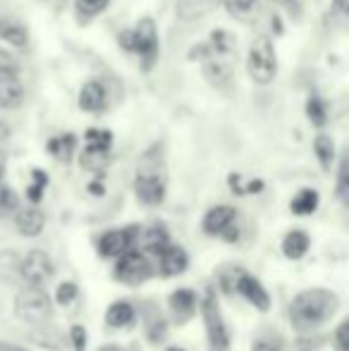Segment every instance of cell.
I'll list each match as a JSON object with an SVG mask.
<instances>
[{
	"label": "cell",
	"instance_id": "7c38bea8",
	"mask_svg": "<svg viewBox=\"0 0 349 351\" xmlns=\"http://www.w3.org/2000/svg\"><path fill=\"white\" fill-rule=\"evenodd\" d=\"M237 294L242 296V299H247L254 308H258V311L270 308V296H268V291H265V287L254 278V275H249L247 270H244L242 278L237 282Z\"/></svg>",
	"mask_w": 349,
	"mask_h": 351
},
{
	"label": "cell",
	"instance_id": "f6af8a7d",
	"mask_svg": "<svg viewBox=\"0 0 349 351\" xmlns=\"http://www.w3.org/2000/svg\"><path fill=\"white\" fill-rule=\"evenodd\" d=\"M5 170H8V158H5V153L0 151V180L5 177Z\"/></svg>",
	"mask_w": 349,
	"mask_h": 351
},
{
	"label": "cell",
	"instance_id": "1f68e13d",
	"mask_svg": "<svg viewBox=\"0 0 349 351\" xmlns=\"http://www.w3.org/2000/svg\"><path fill=\"white\" fill-rule=\"evenodd\" d=\"M244 270L239 268V265H228V268L220 270L218 280H220V287H223V291H228V294H237V282L242 278Z\"/></svg>",
	"mask_w": 349,
	"mask_h": 351
},
{
	"label": "cell",
	"instance_id": "3957f363",
	"mask_svg": "<svg viewBox=\"0 0 349 351\" xmlns=\"http://www.w3.org/2000/svg\"><path fill=\"white\" fill-rule=\"evenodd\" d=\"M247 72L258 86H268L278 74V53L268 36H256L249 46Z\"/></svg>",
	"mask_w": 349,
	"mask_h": 351
},
{
	"label": "cell",
	"instance_id": "bcb514c9",
	"mask_svg": "<svg viewBox=\"0 0 349 351\" xmlns=\"http://www.w3.org/2000/svg\"><path fill=\"white\" fill-rule=\"evenodd\" d=\"M270 3H278V5H287V3H292V0H270Z\"/></svg>",
	"mask_w": 349,
	"mask_h": 351
},
{
	"label": "cell",
	"instance_id": "8d00e7d4",
	"mask_svg": "<svg viewBox=\"0 0 349 351\" xmlns=\"http://www.w3.org/2000/svg\"><path fill=\"white\" fill-rule=\"evenodd\" d=\"M333 344H335V351H349V318L337 325L335 335H333Z\"/></svg>",
	"mask_w": 349,
	"mask_h": 351
},
{
	"label": "cell",
	"instance_id": "2e32d148",
	"mask_svg": "<svg viewBox=\"0 0 349 351\" xmlns=\"http://www.w3.org/2000/svg\"><path fill=\"white\" fill-rule=\"evenodd\" d=\"M24 101V86L19 82V74H0V108L14 110Z\"/></svg>",
	"mask_w": 349,
	"mask_h": 351
},
{
	"label": "cell",
	"instance_id": "7a4b0ae2",
	"mask_svg": "<svg viewBox=\"0 0 349 351\" xmlns=\"http://www.w3.org/2000/svg\"><path fill=\"white\" fill-rule=\"evenodd\" d=\"M168 189V172H165L163 148L156 143L141 156L134 177V194L144 206H160Z\"/></svg>",
	"mask_w": 349,
	"mask_h": 351
},
{
	"label": "cell",
	"instance_id": "5bb4252c",
	"mask_svg": "<svg viewBox=\"0 0 349 351\" xmlns=\"http://www.w3.org/2000/svg\"><path fill=\"white\" fill-rule=\"evenodd\" d=\"M14 227H17L19 234L24 237H38L46 227V215H43L41 208L36 206H29V208H19L17 215H14Z\"/></svg>",
	"mask_w": 349,
	"mask_h": 351
},
{
	"label": "cell",
	"instance_id": "e575fe53",
	"mask_svg": "<svg viewBox=\"0 0 349 351\" xmlns=\"http://www.w3.org/2000/svg\"><path fill=\"white\" fill-rule=\"evenodd\" d=\"M77 294H80V289H77L75 282H62V285H58L56 301H58L60 306H70L72 301L77 299Z\"/></svg>",
	"mask_w": 349,
	"mask_h": 351
},
{
	"label": "cell",
	"instance_id": "603a6c76",
	"mask_svg": "<svg viewBox=\"0 0 349 351\" xmlns=\"http://www.w3.org/2000/svg\"><path fill=\"white\" fill-rule=\"evenodd\" d=\"M80 165L84 167V170L93 172V175H101V172L110 165V151L86 146L84 151L80 153Z\"/></svg>",
	"mask_w": 349,
	"mask_h": 351
},
{
	"label": "cell",
	"instance_id": "b9f144b4",
	"mask_svg": "<svg viewBox=\"0 0 349 351\" xmlns=\"http://www.w3.org/2000/svg\"><path fill=\"white\" fill-rule=\"evenodd\" d=\"M252 351H280V349L273 342H268V339H258V342L252 344Z\"/></svg>",
	"mask_w": 349,
	"mask_h": 351
},
{
	"label": "cell",
	"instance_id": "ac0fdd59",
	"mask_svg": "<svg viewBox=\"0 0 349 351\" xmlns=\"http://www.w3.org/2000/svg\"><path fill=\"white\" fill-rule=\"evenodd\" d=\"M0 38L12 48H27L29 32L22 22L12 17H0Z\"/></svg>",
	"mask_w": 349,
	"mask_h": 351
},
{
	"label": "cell",
	"instance_id": "cb8c5ba5",
	"mask_svg": "<svg viewBox=\"0 0 349 351\" xmlns=\"http://www.w3.org/2000/svg\"><path fill=\"white\" fill-rule=\"evenodd\" d=\"M318 201H321V196H318L316 189H302L294 194L292 204H289V210H292L294 215H311V213H316L318 208Z\"/></svg>",
	"mask_w": 349,
	"mask_h": 351
},
{
	"label": "cell",
	"instance_id": "f35d334b",
	"mask_svg": "<svg viewBox=\"0 0 349 351\" xmlns=\"http://www.w3.org/2000/svg\"><path fill=\"white\" fill-rule=\"evenodd\" d=\"M117 43L125 53H134L136 56V36H134V29H122L117 34Z\"/></svg>",
	"mask_w": 349,
	"mask_h": 351
},
{
	"label": "cell",
	"instance_id": "f546056e",
	"mask_svg": "<svg viewBox=\"0 0 349 351\" xmlns=\"http://www.w3.org/2000/svg\"><path fill=\"white\" fill-rule=\"evenodd\" d=\"M223 5L234 19H249L256 12L258 0H223Z\"/></svg>",
	"mask_w": 349,
	"mask_h": 351
},
{
	"label": "cell",
	"instance_id": "52a82bcc",
	"mask_svg": "<svg viewBox=\"0 0 349 351\" xmlns=\"http://www.w3.org/2000/svg\"><path fill=\"white\" fill-rule=\"evenodd\" d=\"M136 36V56L141 58V70L149 72L154 70L156 60H158V27H156L154 17H141L134 27Z\"/></svg>",
	"mask_w": 349,
	"mask_h": 351
},
{
	"label": "cell",
	"instance_id": "5b68a950",
	"mask_svg": "<svg viewBox=\"0 0 349 351\" xmlns=\"http://www.w3.org/2000/svg\"><path fill=\"white\" fill-rule=\"evenodd\" d=\"M201 315H204L208 349L210 351H230V335H228V328H225L223 313H220V304H218V296H215V289H208L204 299H201Z\"/></svg>",
	"mask_w": 349,
	"mask_h": 351
},
{
	"label": "cell",
	"instance_id": "4dcf8cb0",
	"mask_svg": "<svg viewBox=\"0 0 349 351\" xmlns=\"http://www.w3.org/2000/svg\"><path fill=\"white\" fill-rule=\"evenodd\" d=\"M22 268V258L14 251H0V280H12Z\"/></svg>",
	"mask_w": 349,
	"mask_h": 351
},
{
	"label": "cell",
	"instance_id": "6da1fadb",
	"mask_svg": "<svg viewBox=\"0 0 349 351\" xmlns=\"http://www.w3.org/2000/svg\"><path fill=\"white\" fill-rule=\"evenodd\" d=\"M337 308H340V299L335 291L313 287L294 296L289 304V318L297 330H316L326 325L337 313Z\"/></svg>",
	"mask_w": 349,
	"mask_h": 351
},
{
	"label": "cell",
	"instance_id": "f1b7e54d",
	"mask_svg": "<svg viewBox=\"0 0 349 351\" xmlns=\"http://www.w3.org/2000/svg\"><path fill=\"white\" fill-rule=\"evenodd\" d=\"M46 186H48V175H46V172H43V170H32V184H29V189H27L29 204H34V206L41 204Z\"/></svg>",
	"mask_w": 349,
	"mask_h": 351
},
{
	"label": "cell",
	"instance_id": "60d3db41",
	"mask_svg": "<svg viewBox=\"0 0 349 351\" xmlns=\"http://www.w3.org/2000/svg\"><path fill=\"white\" fill-rule=\"evenodd\" d=\"M220 237H223L225 241H230V244H234V241L239 239V230H237V222H232V225H230L228 230H225V232H223V234H220Z\"/></svg>",
	"mask_w": 349,
	"mask_h": 351
},
{
	"label": "cell",
	"instance_id": "d4e9b609",
	"mask_svg": "<svg viewBox=\"0 0 349 351\" xmlns=\"http://www.w3.org/2000/svg\"><path fill=\"white\" fill-rule=\"evenodd\" d=\"M335 194L342 206H349V146L345 148L337 165V182H335Z\"/></svg>",
	"mask_w": 349,
	"mask_h": 351
},
{
	"label": "cell",
	"instance_id": "d6a6232c",
	"mask_svg": "<svg viewBox=\"0 0 349 351\" xmlns=\"http://www.w3.org/2000/svg\"><path fill=\"white\" fill-rule=\"evenodd\" d=\"M84 139H86V146L103 148V151H110V146H112V132H108V130H86Z\"/></svg>",
	"mask_w": 349,
	"mask_h": 351
},
{
	"label": "cell",
	"instance_id": "277c9868",
	"mask_svg": "<svg viewBox=\"0 0 349 351\" xmlns=\"http://www.w3.org/2000/svg\"><path fill=\"white\" fill-rule=\"evenodd\" d=\"M53 313V301L38 285H27L14 299V315L24 323H46Z\"/></svg>",
	"mask_w": 349,
	"mask_h": 351
},
{
	"label": "cell",
	"instance_id": "836d02e7",
	"mask_svg": "<svg viewBox=\"0 0 349 351\" xmlns=\"http://www.w3.org/2000/svg\"><path fill=\"white\" fill-rule=\"evenodd\" d=\"M17 210H19L17 194L0 180V215H8V213H17Z\"/></svg>",
	"mask_w": 349,
	"mask_h": 351
},
{
	"label": "cell",
	"instance_id": "44dd1931",
	"mask_svg": "<svg viewBox=\"0 0 349 351\" xmlns=\"http://www.w3.org/2000/svg\"><path fill=\"white\" fill-rule=\"evenodd\" d=\"M46 151L51 153L56 160L60 162H70L72 156L77 151V134H60V136H53L46 143Z\"/></svg>",
	"mask_w": 349,
	"mask_h": 351
},
{
	"label": "cell",
	"instance_id": "8fae6325",
	"mask_svg": "<svg viewBox=\"0 0 349 351\" xmlns=\"http://www.w3.org/2000/svg\"><path fill=\"white\" fill-rule=\"evenodd\" d=\"M223 5V0H177L175 14L180 22H199L213 14Z\"/></svg>",
	"mask_w": 349,
	"mask_h": 351
},
{
	"label": "cell",
	"instance_id": "4fadbf2b",
	"mask_svg": "<svg viewBox=\"0 0 349 351\" xmlns=\"http://www.w3.org/2000/svg\"><path fill=\"white\" fill-rule=\"evenodd\" d=\"M234 217H237V210H234L232 206H213V208L204 215V220H201V230L210 237H220L232 225Z\"/></svg>",
	"mask_w": 349,
	"mask_h": 351
},
{
	"label": "cell",
	"instance_id": "74e56055",
	"mask_svg": "<svg viewBox=\"0 0 349 351\" xmlns=\"http://www.w3.org/2000/svg\"><path fill=\"white\" fill-rule=\"evenodd\" d=\"M0 74H19L17 58L5 48H0Z\"/></svg>",
	"mask_w": 349,
	"mask_h": 351
},
{
	"label": "cell",
	"instance_id": "ee69618b",
	"mask_svg": "<svg viewBox=\"0 0 349 351\" xmlns=\"http://www.w3.org/2000/svg\"><path fill=\"white\" fill-rule=\"evenodd\" d=\"M8 139H10V127L5 125L3 120H0V143H5Z\"/></svg>",
	"mask_w": 349,
	"mask_h": 351
},
{
	"label": "cell",
	"instance_id": "9a60e30c",
	"mask_svg": "<svg viewBox=\"0 0 349 351\" xmlns=\"http://www.w3.org/2000/svg\"><path fill=\"white\" fill-rule=\"evenodd\" d=\"M168 306L173 311V315L177 318V323H184L186 318H191L199 306V296H196L194 289H175L173 294L168 296Z\"/></svg>",
	"mask_w": 349,
	"mask_h": 351
},
{
	"label": "cell",
	"instance_id": "ab89813d",
	"mask_svg": "<svg viewBox=\"0 0 349 351\" xmlns=\"http://www.w3.org/2000/svg\"><path fill=\"white\" fill-rule=\"evenodd\" d=\"M70 342L75 351H86V330L82 325H72L70 328Z\"/></svg>",
	"mask_w": 349,
	"mask_h": 351
},
{
	"label": "cell",
	"instance_id": "83f0119b",
	"mask_svg": "<svg viewBox=\"0 0 349 351\" xmlns=\"http://www.w3.org/2000/svg\"><path fill=\"white\" fill-rule=\"evenodd\" d=\"M306 115L309 120H311L313 127H326L328 122V108L326 103H323L321 96H311L306 101Z\"/></svg>",
	"mask_w": 349,
	"mask_h": 351
},
{
	"label": "cell",
	"instance_id": "d6986e66",
	"mask_svg": "<svg viewBox=\"0 0 349 351\" xmlns=\"http://www.w3.org/2000/svg\"><path fill=\"white\" fill-rule=\"evenodd\" d=\"M170 244H173V241H170L168 230H165V227H160V225L146 230V234L141 237V249H144V254L146 256H156V258H160V256H163V251L168 249Z\"/></svg>",
	"mask_w": 349,
	"mask_h": 351
},
{
	"label": "cell",
	"instance_id": "4316f807",
	"mask_svg": "<svg viewBox=\"0 0 349 351\" xmlns=\"http://www.w3.org/2000/svg\"><path fill=\"white\" fill-rule=\"evenodd\" d=\"M108 5H110V0H75V14L80 22H88V19L106 12Z\"/></svg>",
	"mask_w": 349,
	"mask_h": 351
},
{
	"label": "cell",
	"instance_id": "7402d4cb",
	"mask_svg": "<svg viewBox=\"0 0 349 351\" xmlns=\"http://www.w3.org/2000/svg\"><path fill=\"white\" fill-rule=\"evenodd\" d=\"M134 318H136L134 306L127 304V301H117V304L108 306L106 311V325H110V328H130L134 323Z\"/></svg>",
	"mask_w": 349,
	"mask_h": 351
},
{
	"label": "cell",
	"instance_id": "ba28073f",
	"mask_svg": "<svg viewBox=\"0 0 349 351\" xmlns=\"http://www.w3.org/2000/svg\"><path fill=\"white\" fill-rule=\"evenodd\" d=\"M139 237V227H120V230H108L106 234L98 237V254L103 258H120L130 249H134V241Z\"/></svg>",
	"mask_w": 349,
	"mask_h": 351
},
{
	"label": "cell",
	"instance_id": "7dc6e473",
	"mask_svg": "<svg viewBox=\"0 0 349 351\" xmlns=\"http://www.w3.org/2000/svg\"><path fill=\"white\" fill-rule=\"evenodd\" d=\"M168 351H184V349H182V347H170Z\"/></svg>",
	"mask_w": 349,
	"mask_h": 351
},
{
	"label": "cell",
	"instance_id": "d590c367",
	"mask_svg": "<svg viewBox=\"0 0 349 351\" xmlns=\"http://www.w3.org/2000/svg\"><path fill=\"white\" fill-rule=\"evenodd\" d=\"M330 17L340 22L342 27H349V0H333Z\"/></svg>",
	"mask_w": 349,
	"mask_h": 351
},
{
	"label": "cell",
	"instance_id": "30bf717a",
	"mask_svg": "<svg viewBox=\"0 0 349 351\" xmlns=\"http://www.w3.org/2000/svg\"><path fill=\"white\" fill-rule=\"evenodd\" d=\"M80 108L88 115H101L108 108V91L101 79H88L80 91Z\"/></svg>",
	"mask_w": 349,
	"mask_h": 351
},
{
	"label": "cell",
	"instance_id": "ffe728a7",
	"mask_svg": "<svg viewBox=\"0 0 349 351\" xmlns=\"http://www.w3.org/2000/svg\"><path fill=\"white\" fill-rule=\"evenodd\" d=\"M309 246H311V239L304 230H292L285 234L282 239V254L292 261H299L309 254Z\"/></svg>",
	"mask_w": 349,
	"mask_h": 351
},
{
	"label": "cell",
	"instance_id": "484cf974",
	"mask_svg": "<svg viewBox=\"0 0 349 351\" xmlns=\"http://www.w3.org/2000/svg\"><path fill=\"white\" fill-rule=\"evenodd\" d=\"M313 153H316L318 162H321L323 170H330L333 160H335V143L328 134H318L313 139Z\"/></svg>",
	"mask_w": 349,
	"mask_h": 351
},
{
	"label": "cell",
	"instance_id": "8992f818",
	"mask_svg": "<svg viewBox=\"0 0 349 351\" xmlns=\"http://www.w3.org/2000/svg\"><path fill=\"white\" fill-rule=\"evenodd\" d=\"M151 275H154V268H151V261L144 251L130 249L127 254H122L115 263V280L122 282V285L136 287L149 280Z\"/></svg>",
	"mask_w": 349,
	"mask_h": 351
},
{
	"label": "cell",
	"instance_id": "7bdbcfd3",
	"mask_svg": "<svg viewBox=\"0 0 349 351\" xmlns=\"http://www.w3.org/2000/svg\"><path fill=\"white\" fill-rule=\"evenodd\" d=\"M88 194L103 196V194H106V189H103V184H101V182H91V184H88Z\"/></svg>",
	"mask_w": 349,
	"mask_h": 351
},
{
	"label": "cell",
	"instance_id": "9c48e42d",
	"mask_svg": "<svg viewBox=\"0 0 349 351\" xmlns=\"http://www.w3.org/2000/svg\"><path fill=\"white\" fill-rule=\"evenodd\" d=\"M19 275L27 280V285H38L43 287L48 280L56 275V263L53 258L41 249L29 251L27 256L22 258V268H19Z\"/></svg>",
	"mask_w": 349,
	"mask_h": 351
},
{
	"label": "cell",
	"instance_id": "e0dca14e",
	"mask_svg": "<svg viewBox=\"0 0 349 351\" xmlns=\"http://www.w3.org/2000/svg\"><path fill=\"white\" fill-rule=\"evenodd\" d=\"M158 265H160V275L163 278H177L182 275L186 268H189V256L182 246H175L170 244L168 249L163 251V256L158 258Z\"/></svg>",
	"mask_w": 349,
	"mask_h": 351
}]
</instances>
